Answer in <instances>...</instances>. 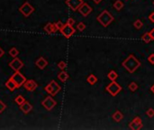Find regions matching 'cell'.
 <instances>
[{
  "mask_svg": "<svg viewBox=\"0 0 154 130\" xmlns=\"http://www.w3.org/2000/svg\"><path fill=\"white\" fill-rule=\"evenodd\" d=\"M9 54H10L11 56H12L13 58H16L17 55L19 54V52H18V50H17L16 48H12L10 51H9Z\"/></svg>",
  "mask_w": 154,
  "mask_h": 130,
  "instance_id": "d4e9b609",
  "label": "cell"
},
{
  "mask_svg": "<svg viewBox=\"0 0 154 130\" xmlns=\"http://www.w3.org/2000/svg\"><path fill=\"white\" fill-rule=\"evenodd\" d=\"M67 24H69V25H73V24H75V20H74L73 18H68V21H67Z\"/></svg>",
  "mask_w": 154,
  "mask_h": 130,
  "instance_id": "836d02e7",
  "label": "cell"
},
{
  "mask_svg": "<svg viewBox=\"0 0 154 130\" xmlns=\"http://www.w3.org/2000/svg\"><path fill=\"white\" fill-rule=\"evenodd\" d=\"M4 53H5V52H4V51L2 50V48H0V58H1L2 56L4 55Z\"/></svg>",
  "mask_w": 154,
  "mask_h": 130,
  "instance_id": "8d00e7d4",
  "label": "cell"
},
{
  "mask_svg": "<svg viewBox=\"0 0 154 130\" xmlns=\"http://www.w3.org/2000/svg\"><path fill=\"white\" fill-rule=\"evenodd\" d=\"M129 127L131 129H134V130H139L142 127V119H141L139 117L134 118L132 122L130 123L129 125Z\"/></svg>",
  "mask_w": 154,
  "mask_h": 130,
  "instance_id": "7c38bea8",
  "label": "cell"
},
{
  "mask_svg": "<svg viewBox=\"0 0 154 130\" xmlns=\"http://www.w3.org/2000/svg\"><path fill=\"white\" fill-rule=\"evenodd\" d=\"M75 31L76 30L72 27V25H69V24H65V25L63 26V28L60 30L61 33L66 37V38H69L71 35H73L74 33H75Z\"/></svg>",
  "mask_w": 154,
  "mask_h": 130,
  "instance_id": "ba28073f",
  "label": "cell"
},
{
  "mask_svg": "<svg viewBox=\"0 0 154 130\" xmlns=\"http://www.w3.org/2000/svg\"><path fill=\"white\" fill-rule=\"evenodd\" d=\"M87 80V82H88L89 84H91V85H94V84H96V81H97V78H96L94 74L89 75Z\"/></svg>",
  "mask_w": 154,
  "mask_h": 130,
  "instance_id": "44dd1931",
  "label": "cell"
},
{
  "mask_svg": "<svg viewBox=\"0 0 154 130\" xmlns=\"http://www.w3.org/2000/svg\"><path fill=\"white\" fill-rule=\"evenodd\" d=\"M123 7V3L121 0H116V1L114 3V8H115L116 10H121Z\"/></svg>",
  "mask_w": 154,
  "mask_h": 130,
  "instance_id": "7402d4cb",
  "label": "cell"
},
{
  "mask_svg": "<svg viewBox=\"0 0 154 130\" xmlns=\"http://www.w3.org/2000/svg\"><path fill=\"white\" fill-rule=\"evenodd\" d=\"M55 25H56V27H57V29L58 30H61L62 28H63V26L65 25V24H63L62 22H60V21H59V22H57V23H55Z\"/></svg>",
  "mask_w": 154,
  "mask_h": 130,
  "instance_id": "f1b7e54d",
  "label": "cell"
},
{
  "mask_svg": "<svg viewBox=\"0 0 154 130\" xmlns=\"http://www.w3.org/2000/svg\"><path fill=\"white\" fill-rule=\"evenodd\" d=\"M15 101L17 103V104L20 106V105H22L23 103L25 101V99H24V98L23 97V96H21V95H19V96H17V97L16 98V99H15Z\"/></svg>",
  "mask_w": 154,
  "mask_h": 130,
  "instance_id": "cb8c5ba5",
  "label": "cell"
},
{
  "mask_svg": "<svg viewBox=\"0 0 154 130\" xmlns=\"http://www.w3.org/2000/svg\"><path fill=\"white\" fill-rule=\"evenodd\" d=\"M77 29L79 30V31H80V32L84 31V30L86 29V24L83 22L79 23V24H78V25H77Z\"/></svg>",
  "mask_w": 154,
  "mask_h": 130,
  "instance_id": "83f0119b",
  "label": "cell"
},
{
  "mask_svg": "<svg viewBox=\"0 0 154 130\" xmlns=\"http://www.w3.org/2000/svg\"><path fill=\"white\" fill-rule=\"evenodd\" d=\"M151 91H152L153 93H154V85H153V86H151Z\"/></svg>",
  "mask_w": 154,
  "mask_h": 130,
  "instance_id": "f35d334b",
  "label": "cell"
},
{
  "mask_svg": "<svg viewBox=\"0 0 154 130\" xmlns=\"http://www.w3.org/2000/svg\"><path fill=\"white\" fill-rule=\"evenodd\" d=\"M114 19H115L114 16L106 10L103 11L101 14L97 16V21L99 22L104 27H106V26L109 25V24L114 21Z\"/></svg>",
  "mask_w": 154,
  "mask_h": 130,
  "instance_id": "7a4b0ae2",
  "label": "cell"
},
{
  "mask_svg": "<svg viewBox=\"0 0 154 130\" xmlns=\"http://www.w3.org/2000/svg\"><path fill=\"white\" fill-rule=\"evenodd\" d=\"M153 5H154V1H153Z\"/></svg>",
  "mask_w": 154,
  "mask_h": 130,
  "instance_id": "ab89813d",
  "label": "cell"
},
{
  "mask_svg": "<svg viewBox=\"0 0 154 130\" xmlns=\"http://www.w3.org/2000/svg\"><path fill=\"white\" fill-rule=\"evenodd\" d=\"M19 11H20L21 13H22L23 15H24V16H29L30 15L32 14V13L34 11V8L33 6H32L31 5H30L28 2H25V3L24 4V5H22V6L20 7V9H19Z\"/></svg>",
  "mask_w": 154,
  "mask_h": 130,
  "instance_id": "8992f818",
  "label": "cell"
},
{
  "mask_svg": "<svg viewBox=\"0 0 154 130\" xmlns=\"http://www.w3.org/2000/svg\"><path fill=\"white\" fill-rule=\"evenodd\" d=\"M149 20L151 21V23H154V12L151 13L149 16Z\"/></svg>",
  "mask_w": 154,
  "mask_h": 130,
  "instance_id": "e575fe53",
  "label": "cell"
},
{
  "mask_svg": "<svg viewBox=\"0 0 154 130\" xmlns=\"http://www.w3.org/2000/svg\"><path fill=\"white\" fill-rule=\"evenodd\" d=\"M93 1H94V2H95V3H96V4H99L100 2L102 1V0H93Z\"/></svg>",
  "mask_w": 154,
  "mask_h": 130,
  "instance_id": "74e56055",
  "label": "cell"
},
{
  "mask_svg": "<svg viewBox=\"0 0 154 130\" xmlns=\"http://www.w3.org/2000/svg\"><path fill=\"white\" fill-rule=\"evenodd\" d=\"M142 40L143 41V42L148 43L151 42V41H152V39H151V35H150L149 33H146L142 36Z\"/></svg>",
  "mask_w": 154,
  "mask_h": 130,
  "instance_id": "603a6c76",
  "label": "cell"
},
{
  "mask_svg": "<svg viewBox=\"0 0 154 130\" xmlns=\"http://www.w3.org/2000/svg\"><path fill=\"white\" fill-rule=\"evenodd\" d=\"M44 30L47 33H50L51 35V33H54L58 29H57L55 24H52V23H48V24L44 26Z\"/></svg>",
  "mask_w": 154,
  "mask_h": 130,
  "instance_id": "9a60e30c",
  "label": "cell"
},
{
  "mask_svg": "<svg viewBox=\"0 0 154 130\" xmlns=\"http://www.w3.org/2000/svg\"><path fill=\"white\" fill-rule=\"evenodd\" d=\"M146 114H147V116L149 117V118H152V117H154V109L149 108L147 110V112H146Z\"/></svg>",
  "mask_w": 154,
  "mask_h": 130,
  "instance_id": "f546056e",
  "label": "cell"
},
{
  "mask_svg": "<svg viewBox=\"0 0 154 130\" xmlns=\"http://www.w3.org/2000/svg\"><path fill=\"white\" fill-rule=\"evenodd\" d=\"M60 88H60V86L59 85V84L57 83L55 80H51L50 83H49L48 85L45 87V90H46V91L51 96L57 95V93H58V92H60Z\"/></svg>",
  "mask_w": 154,
  "mask_h": 130,
  "instance_id": "3957f363",
  "label": "cell"
},
{
  "mask_svg": "<svg viewBox=\"0 0 154 130\" xmlns=\"http://www.w3.org/2000/svg\"><path fill=\"white\" fill-rule=\"evenodd\" d=\"M66 3L69 8H71L73 11H76L83 4V1L82 0H67Z\"/></svg>",
  "mask_w": 154,
  "mask_h": 130,
  "instance_id": "8fae6325",
  "label": "cell"
},
{
  "mask_svg": "<svg viewBox=\"0 0 154 130\" xmlns=\"http://www.w3.org/2000/svg\"><path fill=\"white\" fill-rule=\"evenodd\" d=\"M123 114H122L120 111H115V112L113 114L114 120H115V121H116V122H120L122 119H123Z\"/></svg>",
  "mask_w": 154,
  "mask_h": 130,
  "instance_id": "ac0fdd59",
  "label": "cell"
},
{
  "mask_svg": "<svg viewBox=\"0 0 154 130\" xmlns=\"http://www.w3.org/2000/svg\"><path fill=\"white\" fill-rule=\"evenodd\" d=\"M20 109L24 113V114H28L30 111L33 109V106L27 101H24L22 105H20Z\"/></svg>",
  "mask_w": 154,
  "mask_h": 130,
  "instance_id": "5bb4252c",
  "label": "cell"
},
{
  "mask_svg": "<svg viewBox=\"0 0 154 130\" xmlns=\"http://www.w3.org/2000/svg\"><path fill=\"white\" fill-rule=\"evenodd\" d=\"M58 78H59V80H60V81L65 82L66 80L68 79V74L67 72H65V71H61L60 73H59Z\"/></svg>",
  "mask_w": 154,
  "mask_h": 130,
  "instance_id": "d6986e66",
  "label": "cell"
},
{
  "mask_svg": "<svg viewBox=\"0 0 154 130\" xmlns=\"http://www.w3.org/2000/svg\"><path fill=\"white\" fill-rule=\"evenodd\" d=\"M58 66H59V68H60V70H64L66 68V63H64V61H60Z\"/></svg>",
  "mask_w": 154,
  "mask_h": 130,
  "instance_id": "1f68e13d",
  "label": "cell"
},
{
  "mask_svg": "<svg viewBox=\"0 0 154 130\" xmlns=\"http://www.w3.org/2000/svg\"><path fill=\"white\" fill-rule=\"evenodd\" d=\"M134 26L136 28V29L140 30V29H142V28L143 24H142V22L141 21V20H136V21L134 23Z\"/></svg>",
  "mask_w": 154,
  "mask_h": 130,
  "instance_id": "484cf974",
  "label": "cell"
},
{
  "mask_svg": "<svg viewBox=\"0 0 154 130\" xmlns=\"http://www.w3.org/2000/svg\"><path fill=\"white\" fill-rule=\"evenodd\" d=\"M24 86L28 91H33L37 88V83L33 80H25V82L24 83Z\"/></svg>",
  "mask_w": 154,
  "mask_h": 130,
  "instance_id": "4fadbf2b",
  "label": "cell"
},
{
  "mask_svg": "<svg viewBox=\"0 0 154 130\" xmlns=\"http://www.w3.org/2000/svg\"><path fill=\"white\" fill-rule=\"evenodd\" d=\"M107 77H108V79H109V80H111L112 81H114V80H115L117 79L118 74H117L115 71H109V72H108Z\"/></svg>",
  "mask_w": 154,
  "mask_h": 130,
  "instance_id": "ffe728a7",
  "label": "cell"
},
{
  "mask_svg": "<svg viewBox=\"0 0 154 130\" xmlns=\"http://www.w3.org/2000/svg\"><path fill=\"white\" fill-rule=\"evenodd\" d=\"M122 65L130 73H132L138 69L141 66V63L134 57V55H130L127 59H125V61H123Z\"/></svg>",
  "mask_w": 154,
  "mask_h": 130,
  "instance_id": "6da1fadb",
  "label": "cell"
},
{
  "mask_svg": "<svg viewBox=\"0 0 154 130\" xmlns=\"http://www.w3.org/2000/svg\"><path fill=\"white\" fill-rule=\"evenodd\" d=\"M121 90H122V87L118 83H116L115 80L112 81L109 85L106 87V91L109 92L112 96H116Z\"/></svg>",
  "mask_w": 154,
  "mask_h": 130,
  "instance_id": "277c9868",
  "label": "cell"
},
{
  "mask_svg": "<svg viewBox=\"0 0 154 130\" xmlns=\"http://www.w3.org/2000/svg\"><path fill=\"white\" fill-rule=\"evenodd\" d=\"M56 104H57V102L52 99V98L50 97V96L45 98L44 100L41 102V105H43L47 110H51V109L56 106Z\"/></svg>",
  "mask_w": 154,
  "mask_h": 130,
  "instance_id": "52a82bcc",
  "label": "cell"
},
{
  "mask_svg": "<svg viewBox=\"0 0 154 130\" xmlns=\"http://www.w3.org/2000/svg\"><path fill=\"white\" fill-rule=\"evenodd\" d=\"M138 88V85L135 83V82H131L130 84H129V90H131V91H135V90Z\"/></svg>",
  "mask_w": 154,
  "mask_h": 130,
  "instance_id": "4316f807",
  "label": "cell"
},
{
  "mask_svg": "<svg viewBox=\"0 0 154 130\" xmlns=\"http://www.w3.org/2000/svg\"><path fill=\"white\" fill-rule=\"evenodd\" d=\"M149 33H150V35H151V39L154 40V28H153V29H151V31L149 32Z\"/></svg>",
  "mask_w": 154,
  "mask_h": 130,
  "instance_id": "d590c367",
  "label": "cell"
},
{
  "mask_svg": "<svg viewBox=\"0 0 154 130\" xmlns=\"http://www.w3.org/2000/svg\"><path fill=\"white\" fill-rule=\"evenodd\" d=\"M5 108H6V105H5V103L3 102V101L0 100V113L3 112V111L5 110Z\"/></svg>",
  "mask_w": 154,
  "mask_h": 130,
  "instance_id": "4dcf8cb0",
  "label": "cell"
},
{
  "mask_svg": "<svg viewBox=\"0 0 154 130\" xmlns=\"http://www.w3.org/2000/svg\"><path fill=\"white\" fill-rule=\"evenodd\" d=\"M11 78L15 80V82L16 83V85L18 88L19 87H21L22 85H24V83L25 82V80H26L25 77H24L21 72H19V71H16V72L13 74V76L11 77Z\"/></svg>",
  "mask_w": 154,
  "mask_h": 130,
  "instance_id": "5b68a950",
  "label": "cell"
},
{
  "mask_svg": "<svg viewBox=\"0 0 154 130\" xmlns=\"http://www.w3.org/2000/svg\"><path fill=\"white\" fill-rule=\"evenodd\" d=\"M79 11L83 16H87L91 12H92V8L89 5H87V3H83L82 5L79 6Z\"/></svg>",
  "mask_w": 154,
  "mask_h": 130,
  "instance_id": "30bf717a",
  "label": "cell"
},
{
  "mask_svg": "<svg viewBox=\"0 0 154 130\" xmlns=\"http://www.w3.org/2000/svg\"><path fill=\"white\" fill-rule=\"evenodd\" d=\"M9 66H10L14 71H19V70L22 69L23 66H24V63H23V61H21L20 59H18V58L16 57L12 61L9 63Z\"/></svg>",
  "mask_w": 154,
  "mask_h": 130,
  "instance_id": "9c48e42d",
  "label": "cell"
},
{
  "mask_svg": "<svg viewBox=\"0 0 154 130\" xmlns=\"http://www.w3.org/2000/svg\"><path fill=\"white\" fill-rule=\"evenodd\" d=\"M35 64L38 68H39V69L43 70V69H44L47 65H48V61H47L43 57H40L39 59L36 61Z\"/></svg>",
  "mask_w": 154,
  "mask_h": 130,
  "instance_id": "2e32d148",
  "label": "cell"
},
{
  "mask_svg": "<svg viewBox=\"0 0 154 130\" xmlns=\"http://www.w3.org/2000/svg\"><path fill=\"white\" fill-rule=\"evenodd\" d=\"M5 86H6V88H8L11 91H14L16 88H18L16 85V83L15 82V80H13L12 78H10L6 82H5Z\"/></svg>",
  "mask_w": 154,
  "mask_h": 130,
  "instance_id": "e0dca14e",
  "label": "cell"
},
{
  "mask_svg": "<svg viewBox=\"0 0 154 130\" xmlns=\"http://www.w3.org/2000/svg\"><path fill=\"white\" fill-rule=\"evenodd\" d=\"M148 61H149L151 64H154V53H151V55L148 57Z\"/></svg>",
  "mask_w": 154,
  "mask_h": 130,
  "instance_id": "d6a6232c",
  "label": "cell"
}]
</instances>
